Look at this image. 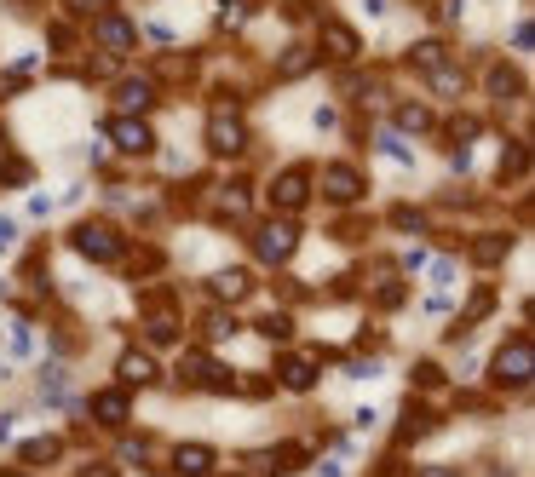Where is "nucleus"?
Returning <instances> with one entry per match:
<instances>
[{"label": "nucleus", "mask_w": 535, "mask_h": 477, "mask_svg": "<svg viewBox=\"0 0 535 477\" xmlns=\"http://www.w3.org/2000/svg\"><path fill=\"white\" fill-rule=\"evenodd\" d=\"M75 253H87V259H98V265H116L121 259V236L104 219H87V225H75Z\"/></svg>", "instance_id": "nucleus-1"}, {"label": "nucleus", "mask_w": 535, "mask_h": 477, "mask_svg": "<svg viewBox=\"0 0 535 477\" xmlns=\"http://www.w3.org/2000/svg\"><path fill=\"white\" fill-rule=\"evenodd\" d=\"M495 380H501V386H524V380H530V334H512V340L495 351Z\"/></svg>", "instance_id": "nucleus-2"}, {"label": "nucleus", "mask_w": 535, "mask_h": 477, "mask_svg": "<svg viewBox=\"0 0 535 477\" xmlns=\"http://www.w3.org/2000/svg\"><path fill=\"white\" fill-rule=\"evenodd\" d=\"M294 242H300V230L282 225V219H271V225H259V230H254V253L265 259V265H282V259L294 253Z\"/></svg>", "instance_id": "nucleus-3"}, {"label": "nucleus", "mask_w": 535, "mask_h": 477, "mask_svg": "<svg viewBox=\"0 0 535 477\" xmlns=\"http://www.w3.org/2000/svg\"><path fill=\"white\" fill-rule=\"evenodd\" d=\"M305 202H311V173H305V167H288V173L271 179V207L294 213V207H305Z\"/></svg>", "instance_id": "nucleus-4"}, {"label": "nucleus", "mask_w": 535, "mask_h": 477, "mask_svg": "<svg viewBox=\"0 0 535 477\" xmlns=\"http://www.w3.org/2000/svg\"><path fill=\"white\" fill-rule=\"evenodd\" d=\"M242 144H248V127H242L236 115L213 110V121H208V150H213V156H236Z\"/></svg>", "instance_id": "nucleus-5"}, {"label": "nucleus", "mask_w": 535, "mask_h": 477, "mask_svg": "<svg viewBox=\"0 0 535 477\" xmlns=\"http://www.w3.org/2000/svg\"><path fill=\"white\" fill-rule=\"evenodd\" d=\"M323 196H328V202H357V196H363V179H357V167H346V161L323 167Z\"/></svg>", "instance_id": "nucleus-6"}, {"label": "nucleus", "mask_w": 535, "mask_h": 477, "mask_svg": "<svg viewBox=\"0 0 535 477\" xmlns=\"http://www.w3.org/2000/svg\"><path fill=\"white\" fill-rule=\"evenodd\" d=\"M110 138H116V150H139V156L156 144V133L144 127L139 115H116V121H110Z\"/></svg>", "instance_id": "nucleus-7"}, {"label": "nucleus", "mask_w": 535, "mask_h": 477, "mask_svg": "<svg viewBox=\"0 0 535 477\" xmlns=\"http://www.w3.org/2000/svg\"><path fill=\"white\" fill-rule=\"evenodd\" d=\"M173 472L179 477H213V449L208 443H179V449H173Z\"/></svg>", "instance_id": "nucleus-8"}, {"label": "nucleus", "mask_w": 535, "mask_h": 477, "mask_svg": "<svg viewBox=\"0 0 535 477\" xmlns=\"http://www.w3.org/2000/svg\"><path fill=\"white\" fill-rule=\"evenodd\" d=\"M156 104V87L144 81V75H133V81H121V92H116V110L121 115H144Z\"/></svg>", "instance_id": "nucleus-9"}, {"label": "nucleus", "mask_w": 535, "mask_h": 477, "mask_svg": "<svg viewBox=\"0 0 535 477\" xmlns=\"http://www.w3.org/2000/svg\"><path fill=\"white\" fill-rule=\"evenodd\" d=\"M121 380H127V386H156L162 368H156L150 351H127V357H121Z\"/></svg>", "instance_id": "nucleus-10"}, {"label": "nucleus", "mask_w": 535, "mask_h": 477, "mask_svg": "<svg viewBox=\"0 0 535 477\" xmlns=\"http://www.w3.org/2000/svg\"><path fill=\"white\" fill-rule=\"evenodd\" d=\"M93 41L104 46V52H127V46H133V23H127V18H98L93 23Z\"/></svg>", "instance_id": "nucleus-11"}, {"label": "nucleus", "mask_w": 535, "mask_h": 477, "mask_svg": "<svg viewBox=\"0 0 535 477\" xmlns=\"http://www.w3.org/2000/svg\"><path fill=\"white\" fill-rule=\"evenodd\" d=\"M305 460H311V455H305V443H277L259 466H265V472H277V477H288V472H305Z\"/></svg>", "instance_id": "nucleus-12"}, {"label": "nucleus", "mask_w": 535, "mask_h": 477, "mask_svg": "<svg viewBox=\"0 0 535 477\" xmlns=\"http://www.w3.org/2000/svg\"><path fill=\"white\" fill-rule=\"evenodd\" d=\"M432 432H438V414L420 409V403L403 414V420H397V443H415V437H432Z\"/></svg>", "instance_id": "nucleus-13"}, {"label": "nucleus", "mask_w": 535, "mask_h": 477, "mask_svg": "<svg viewBox=\"0 0 535 477\" xmlns=\"http://www.w3.org/2000/svg\"><path fill=\"white\" fill-rule=\"evenodd\" d=\"M277 374H282V386H288V391H311V386H317V363H311V357H282Z\"/></svg>", "instance_id": "nucleus-14"}, {"label": "nucleus", "mask_w": 535, "mask_h": 477, "mask_svg": "<svg viewBox=\"0 0 535 477\" xmlns=\"http://www.w3.org/2000/svg\"><path fill=\"white\" fill-rule=\"evenodd\" d=\"M208 288H213L219 299H242L248 288H254V276L236 271V265H225V271H213V276H208Z\"/></svg>", "instance_id": "nucleus-15"}, {"label": "nucleus", "mask_w": 535, "mask_h": 477, "mask_svg": "<svg viewBox=\"0 0 535 477\" xmlns=\"http://www.w3.org/2000/svg\"><path fill=\"white\" fill-rule=\"evenodd\" d=\"M93 420H98V426H121V420H127V391H98V397H93Z\"/></svg>", "instance_id": "nucleus-16"}, {"label": "nucleus", "mask_w": 535, "mask_h": 477, "mask_svg": "<svg viewBox=\"0 0 535 477\" xmlns=\"http://www.w3.org/2000/svg\"><path fill=\"white\" fill-rule=\"evenodd\" d=\"M18 455H24V466H52V460L64 455V437H29Z\"/></svg>", "instance_id": "nucleus-17"}, {"label": "nucleus", "mask_w": 535, "mask_h": 477, "mask_svg": "<svg viewBox=\"0 0 535 477\" xmlns=\"http://www.w3.org/2000/svg\"><path fill=\"white\" fill-rule=\"evenodd\" d=\"M311 64H317V46L300 41V46H288V52L277 58V75H288V81H294V75H305Z\"/></svg>", "instance_id": "nucleus-18"}, {"label": "nucleus", "mask_w": 535, "mask_h": 477, "mask_svg": "<svg viewBox=\"0 0 535 477\" xmlns=\"http://www.w3.org/2000/svg\"><path fill=\"white\" fill-rule=\"evenodd\" d=\"M489 92H495V98H518V92H524V75L507 69V64H495L489 69Z\"/></svg>", "instance_id": "nucleus-19"}, {"label": "nucleus", "mask_w": 535, "mask_h": 477, "mask_svg": "<svg viewBox=\"0 0 535 477\" xmlns=\"http://www.w3.org/2000/svg\"><path fill=\"white\" fill-rule=\"evenodd\" d=\"M208 363L213 357H202V351H185V357H179V386H202V380H208Z\"/></svg>", "instance_id": "nucleus-20"}, {"label": "nucleus", "mask_w": 535, "mask_h": 477, "mask_svg": "<svg viewBox=\"0 0 535 477\" xmlns=\"http://www.w3.org/2000/svg\"><path fill=\"white\" fill-rule=\"evenodd\" d=\"M323 41H328V52H334V58H351V52H357V35H351L346 23H328Z\"/></svg>", "instance_id": "nucleus-21"}, {"label": "nucleus", "mask_w": 535, "mask_h": 477, "mask_svg": "<svg viewBox=\"0 0 535 477\" xmlns=\"http://www.w3.org/2000/svg\"><path fill=\"white\" fill-rule=\"evenodd\" d=\"M397 127H403V133H426V127H432V115L420 110V104H397Z\"/></svg>", "instance_id": "nucleus-22"}, {"label": "nucleus", "mask_w": 535, "mask_h": 477, "mask_svg": "<svg viewBox=\"0 0 535 477\" xmlns=\"http://www.w3.org/2000/svg\"><path fill=\"white\" fill-rule=\"evenodd\" d=\"M478 133H484V127H478L472 115H455V121H449V138H455V144H472Z\"/></svg>", "instance_id": "nucleus-23"}, {"label": "nucleus", "mask_w": 535, "mask_h": 477, "mask_svg": "<svg viewBox=\"0 0 535 477\" xmlns=\"http://www.w3.org/2000/svg\"><path fill=\"white\" fill-rule=\"evenodd\" d=\"M415 64H420V69H438V64H443V41H420V46H415Z\"/></svg>", "instance_id": "nucleus-24"}, {"label": "nucleus", "mask_w": 535, "mask_h": 477, "mask_svg": "<svg viewBox=\"0 0 535 477\" xmlns=\"http://www.w3.org/2000/svg\"><path fill=\"white\" fill-rule=\"evenodd\" d=\"M259 334H265V340H288V334H294V322H288V317H259Z\"/></svg>", "instance_id": "nucleus-25"}, {"label": "nucleus", "mask_w": 535, "mask_h": 477, "mask_svg": "<svg viewBox=\"0 0 535 477\" xmlns=\"http://www.w3.org/2000/svg\"><path fill=\"white\" fill-rule=\"evenodd\" d=\"M501 253H507V236H484V242H478V265H495Z\"/></svg>", "instance_id": "nucleus-26"}, {"label": "nucleus", "mask_w": 535, "mask_h": 477, "mask_svg": "<svg viewBox=\"0 0 535 477\" xmlns=\"http://www.w3.org/2000/svg\"><path fill=\"white\" fill-rule=\"evenodd\" d=\"M518 173H524V144H512V150H507V156H501V179H518Z\"/></svg>", "instance_id": "nucleus-27"}, {"label": "nucleus", "mask_w": 535, "mask_h": 477, "mask_svg": "<svg viewBox=\"0 0 535 477\" xmlns=\"http://www.w3.org/2000/svg\"><path fill=\"white\" fill-rule=\"evenodd\" d=\"M380 150H386L392 161H415V150H409V144H403L397 133H380Z\"/></svg>", "instance_id": "nucleus-28"}, {"label": "nucleus", "mask_w": 535, "mask_h": 477, "mask_svg": "<svg viewBox=\"0 0 535 477\" xmlns=\"http://www.w3.org/2000/svg\"><path fill=\"white\" fill-rule=\"evenodd\" d=\"M489 305H495V294H489V288H478V294H472V305H466V322H484Z\"/></svg>", "instance_id": "nucleus-29"}, {"label": "nucleus", "mask_w": 535, "mask_h": 477, "mask_svg": "<svg viewBox=\"0 0 535 477\" xmlns=\"http://www.w3.org/2000/svg\"><path fill=\"white\" fill-rule=\"evenodd\" d=\"M392 225L397 230H420L426 225V213H415V207H392Z\"/></svg>", "instance_id": "nucleus-30"}, {"label": "nucleus", "mask_w": 535, "mask_h": 477, "mask_svg": "<svg viewBox=\"0 0 535 477\" xmlns=\"http://www.w3.org/2000/svg\"><path fill=\"white\" fill-rule=\"evenodd\" d=\"M150 449H156V443H150V437H133V443H127V449H121V455H127V460H139V466H150V460H156V455H150Z\"/></svg>", "instance_id": "nucleus-31"}, {"label": "nucleus", "mask_w": 535, "mask_h": 477, "mask_svg": "<svg viewBox=\"0 0 535 477\" xmlns=\"http://www.w3.org/2000/svg\"><path fill=\"white\" fill-rule=\"evenodd\" d=\"M346 374H351V380H374V374H380V363H374V357H351Z\"/></svg>", "instance_id": "nucleus-32"}, {"label": "nucleus", "mask_w": 535, "mask_h": 477, "mask_svg": "<svg viewBox=\"0 0 535 477\" xmlns=\"http://www.w3.org/2000/svg\"><path fill=\"white\" fill-rule=\"evenodd\" d=\"M512 46H518V52H530V46H535V29H530V18H518V29H512Z\"/></svg>", "instance_id": "nucleus-33"}, {"label": "nucleus", "mask_w": 535, "mask_h": 477, "mask_svg": "<svg viewBox=\"0 0 535 477\" xmlns=\"http://www.w3.org/2000/svg\"><path fill=\"white\" fill-rule=\"evenodd\" d=\"M461 87H466L461 75H449V69H438V92H443V98H461Z\"/></svg>", "instance_id": "nucleus-34"}, {"label": "nucleus", "mask_w": 535, "mask_h": 477, "mask_svg": "<svg viewBox=\"0 0 535 477\" xmlns=\"http://www.w3.org/2000/svg\"><path fill=\"white\" fill-rule=\"evenodd\" d=\"M455 276H461V271H455V259H438V265H432V282H438V288H449Z\"/></svg>", "instance_id": "nucleus-35"}, {"label": "nucleus", "mask_w": 535, "mask_h": 477, "mask_svg": "<svg viewBox=\"0 0 535 477\" xmlns=\"http://www.w3.org/2000/svg\"><path fill=\"white\" fill-rule=\"evenodd\" d=\"M415 386H426V391H432V386H443V374H438L432 363H420V368H415Z\"/></svg>", "instance_id": "nucleus-36"}, {"label": "nucleus", "mask_w": 535, "mask_h": 477, "mask_svg": "<svg viewBox=\"0 0 535 477\" xmlns=\"http://www.w3.org/2000/svg\"><path fill=\"white\" fill-rule=\"evenodd\" d=\"M208 334H213V340H231V334H236V317H213Z\"/></svg>", "instance_id": "nucleus-37"}, {"label": "nucleus", "mask_w": 535, "mask_h": 477, "mask_svg": "<svg viewBox=\"0 0 535 477\" xmlns=\"http://www.w3.org/2000/svg\"><path fill=\"white\" fill-rule=\"evenodd\" d=\"M6 184H29V161H12V167H6Z\"/></svg>", "instance_id": "nucleus-38"}, {"label": "nucleus", "mask_w": 535, "mask_h": 477, "mask_svg": "<svg viewBox=\"0 0 535 477\" xmlns=\"http://www.w3.org/2000/svg\"><path fill=\"white\" fill-rule=\"evenodd\" d=\"M81 477H116V466H81Z\"/></svg>", "instance_id": "nucleus-39"}, {"label": "nucleus", "mask_w": 535, "mask_h": 477, "mask_svg": "<svg viewBox=\"0 0 535 477\" xmlns=\"http://www.w3.org/2000/svg\"><path fill=\"white\" fill-rule=\"evenodd\" d=\"M98 0H70V12H93Z\"/></svg>", "instance_id": "nucleus-40"}, {"label": "nucleus", "mask_w": 535, "mask_h": 477, "mask_svg": "<svg viewBox=\"0 0 535 477\" xmlns=\"http://www.w3.org/2000/svg\"><path fill=\"white\" fill-rule=\"evenodd\" d=\"M0 144H6V127H0Z\"/></svg>", "instance_id": "nucleus-41"}, {"label": "nucleus", "mask_w": 535, "mask_h": 477, "mask_svg": "<svg viewBox=\"0 0 535 477\" xmlns=\"http://www.w3.org/2000/svg\"><path fill=\"white\" fill-rule=\"evenodd\" d=\"M0 477H18V472H0Z\"/></svg>", "instance_id": "nucleus-42"}]
</instances>
